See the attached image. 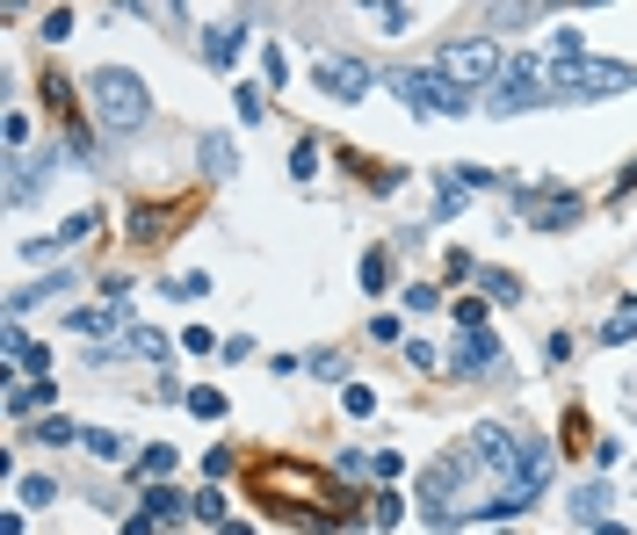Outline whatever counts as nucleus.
<instances>
[{"label":"nucleus","mask_w":637,"mask_h":535,"mask_svg":"<svg viewBox=\"0 0 637 535\" xmlns=\"http://www.w3.org/2000/svg\"><path fill=\"white\" fill-rule=\"evenodd\" d=\"M254 492L268 499V514H283L297 528H333V514H348V499L333 492V478H319V470L305 463H254Z\"/></svg>","instance_id":"obj_1"},{"label":"nucleus","mask_w":637,"mask_h":535,"mask_svg":"<svg viewBox=\"0 0 637 535\" xmlns=\"http://www.w3.org/2000/svg\"><path fill=\"white\" fill-rule=\"evenodd\" d=\"M87 116H95L109 138H124V131H138V123L153 116V94H145V80L131 66H95L87 73Z\"/></svg>","instance_id":"obj_2"},{"label":"nucleus","mask_w":637,"mask_h":535,"mask_svg":"<svg viewBox=\"0 0 637 535\" xmlns=\"http://www.w3.org/2000/svg\"><path fill=\"white\" fill-rule=\"evenodd\" d=\"M623 87H637V66H609V58H558L551 66V102H609Z\"/></svg>","instance_id":"obj_3"},{"label":"nucleus","mask_w":637,"mask_h":535,"mask_svg":"<svg viewBox=\"0 0 637 535\" xmlns=\"http://www.w3.org/2000/svg\"><path fill=\"white\" fill-rule=\"evenodd\" d=\"M391 87H399V102L420 109V116H464L471 109V94L449 80V73H399Z\"/></svg>","instance_id":"obj_4"},{"label":"nucleus","mask_w":637,"mask_h":535,"mask_svg":"<svg viewBox=\"0 0 637 535\" xmlns=\"http://www.w3.org/2000/svg\"><path fill=\"white\" fill-rule=\"evenodd\" d=\"M442 73L457 80V87H493V80H507V58H500V44L464 37V44H449V51H442Z\"/></svg>","instance_id":"obj_5"},{"label":"nucleus","mask_w":637,"mask_h":535,"mask_svg":"<svg viewBox=\"0 0 637 535\" xmlns=\"http://www.w3.org/2000/svg\"><path fill=\"white\" fill-rule=\"evenodd\" d=\"M543 102H551V87H543V66H536V58H514L507 80L485 94V109H493V116H522V109H543Z\"/></svg>","instance_id":"obj_6"},{"label":"nucleus","mask_w":637,"mask_h":535,"mask_svg":"<svg viewBox=\"0 0 637 535\" xmlns=\"http://www.w3.org/2000/svg\"><path fill=\"white\" fill-rule=\"evenodd\" d=\"M449 369H457V376L500 369V340H493V326H457V340H449Z\"/></svg>","instance_id":"obj_7"},{"label":"nucleus","mask_w":637,"mask_h":535,"mask_svg":"<svg viewBox=\"0 0 637 535\" xmlns=\"http://www.w3.org/2000/svg\"><path fill=\"white\" fill-rule=\"evenodd\" d=\"M51 152H22V160H8V210H29L37 203V188L51 181Z\"/></svg>","instance_id":"obj_8"},{"label":"nucleus","mask_w":637,"mask_h":535,"mask_svg":"<svg viewBox=\"0 0 637 535\" xmlns=\"http://www.w3.org/2000/svg\"><path fill=\"white\" fill-rule=\"evenodd\" d=\"M319 87L333 102H355V94L370 87V66H362V58H319Z\"/></svg>","instance_id":"obj_9"},{"label":"nucleus","mask_w":637,"mask_h":535,"mask_svg":"<svg viewBox=\"0 0 637 535\" xmlns=\"http://www.w3.org/2000/svg\"><path fill=\"white\" fill-rule=\"evenodd\" d=\"M609 499H616V485H580V492H572V521H580V528H601V521H609Z\"/></svg>","instance_id":"obj_10"},{"label":"nucleus","mask_w":637,"mask_h":535,"mask_svg":"<svg viewBox=\"0 0 637 535\" xmlns=\"http://www.w3.org/2000/svg\"><path fill=\"white\" fill-rule=\"evenodd\" d=\"M239 51H247V22H218V29L203 37V58H210V66H232Z\"/></svg>","instance_id":"obj_11"},{"label":"nucleus","mask_w":637,"mask_h":535,"mask_svg":"<svg viewBox=\"0 0 637 535\" xmlns=\"http://www.w3.org/2000/svg\"><path fill=\"white\" fill-rule=\"evenodd\" d=\"M58 290H73V268H51L44 282H29V290H15V297H8V319H22L29 304H44V297H58Z\"/></svg>","instance_id":"obj_12"},{"label":"nucleus","mask_w":637,"mask_h":535,"mask_svg":"<svg viewBox=\"0 0 637 535\" xmlns=\"http://www.w3.org/2000/svg\"><path fill=\"white\" fill-rule=\"evenodd\" d=\"M145 514H153V521H181V514H196V499H181L174 485H153V492H145Z\"/></svg>","instance_id":"obj_13"},{"label":"nucleus","mask_w":637,"mask_h":535,"mask_svg":"<svg viewBox=\"0 0 637 535\" xmlns=\"http://www.w3.org/2000/svg\"><path fill=\"white\" fill-rule=\"evenodd\" d=\"M22 442H44V449H66V442H80V427H73V420H58V413H44L37 427L22 434Z\"/></svg>","instance_id":"obj_14"},{"label":"nucleus","mask_w":637,"mask_h":535,"mask_svg":"<svg viewBox=\"0 0 637 535\" xmlns=\"http://www.w3.org/2000/svg\"><path fill=\"white\" fill-rule=\"evenodd\" d=\"M80 442H87V456H102V463H124L131 456V442H124V434H109V427H87Z\"/></svg>","instance_id":"obj_15"},{"label":"nucleus","mask_w":637,"mask_h":535,"mask_svg":"<svg viewBox=\"0 0 637 535\" xmlns=\"http://www.w3.org/2000/svg\"><path fill=\"white\" fill-rule=\"evenodd\" d=\"M37 405H51V384H8V420L37 413Z\"/></svg>","instance_id":"obj_16"},{"label":"nucleus","mask_w":637,"mask_h":535,"mask_svg":"<svg viewBox=\"0 0 637 535\" xmlns=\"http://www.w3.org/2000/svg\"><path fill=\"white\" fill-rule=\"evenodd\" d=\"M572 217H580V196H551V203L536 210V225H543V232H565Z\"/></svg>","instance_id":"obj_17"},{"label":"nucleus","mask_w":637,"mask_h":535,"mask_svg":"<svg viewBox=\"0 0 637 535\" xmlns=\"http://www.w3.org/2000/svg\"><path fill=\"white\" fill-rule=\"evenodd\" d=\"M384 282H391V254H384V246H370V254H362V290H384Z\"/></svg>","instance_id":"obj_18"},{"label":"nucleus","mask_w":637,"mask_h":535,"mask_svg":"<svg viewBox=\"0 0 637 535\" xmlns=\"http://www.w3.org/2000/svg\"><path fill=\"white\" fill-rule=\"evenodd\" d=\"M601 340H609V348H623V340H637V297H630V304L616 311L609 326H601Z\"/></svg>","instance_id":"obj_19"},{"label":"nucleus","mask_w":637,"mask_h":535,"mask_svg":"<svg viewBox=\"0 0 637 535\" xmlns=\"http://www.w3.org/2000/svg\"><path fill=\"white\" fill-rule=\"evenodd\" d=\"M131 355H153V362H167V333H153V326H131V340H124Z\"/></svg>","instance_id":"obj_20"},{"label":"nucleus","mask_w":637,"mask_h":535,"mask_svg":"<svg viewBox=\"0 0 637 535\" xmlns=\"http://www.w3.org/2000/svg\"><path fill=\"white\" fill-rule=\"evenodd\" d=\"M138 478H174V442L145 449V456H138Z\"/></svg>","instance_id":"obj_21"},{"label":"nucleus","mask_w":637,"mask_h":535,"mask_svg":"<svg viewBox=\"0 0 637 535\" xmlns=\"http://www.w3.org/2000/svg\"><path fill=\"white\" fill-rule=\"evenodd\" d=\"M189 413H196V420H218V413H225V391L196 384V391H189Z\"/></svg>","instance_id":"obj_22"},{"label":"nucleus","mask_w":637,"mask_h":535,"mask_svg":"<svg viewBox=\"0 0 637 535\" xmlns=\"http://www.w3.org/2000/svg\"><path fill=\"white\" fill-rule=\"evenodd\" d=\"M0 131H8V160H22V152H29V116L8 109V123H0Z\"/></svg>","instance_id":"obj_23"},{"label":"nucleus","mask_w":637,"mask_h":535,"mask_svg":"<svg viewBox=\"0 0 637 535\" xmlns=\"http://www.w3.org/2000/svg\"><path fill=\"white\" fill-rule=\"evenodd\" d=\"M203 167H210V174H232L239 160H232V145H225V138H203Z\"/></svg>","instance_id":"obj_24"},{"label":"nucleus","mask_w":637,"mask_h":535,"mask_svg":"<svg viewBox=\"0 0 637 535\" xmlns=\"http://www.w3.org/2000/svg\"><path fill=\"white\" fill-rule=\"evenodd\" d=\"M15 492H22V507H51V499H58V485H51V478H22Z\"/></svg>","instance_id":"obj_25"},{"label":"nucleus","mask_w":637,"mask_h":535,"mask_svg":"<svg viewBox=\"0 0 637 535\" xmlns=\"http://www.w3.org/2000/svg\"><path fill=\"white\" fill-rule=\"evenodd\" d=\"M485 290H493L500 304H514V297H522V282H514L507 268H485Z\"/></svg>","instance_id":"obj_26"},{"label":"nucleus","mask_w":637,"mask_h":535,"mask_svg":"<svg viewBox=\"0 0 637 535\" xmlns=\"http://www.w3.org/2000/svg\"><path fill=\"white\" fill-rule=\"evenodd\" d=\"M261 66H268V87H290V58H283V44H268V51H261Z\"/></svg>","instance_id":"obj_27"},{"label":"nucleus","mask_w":637,"mask_h":535,"mask_svg":"<svg viewBox=\"0 0 637 535\" xmlns=\"http://www.w3.org/2000/svg\"><path fill=\"white\" fill-rule=\"evenodd\" d=\"M341 405H348L355 420H370V413H377V398H370V384H348V391H341Z\"/></svg>","instance_id":"obj_28"},{"label":"nucleus","mask_w":637,"mask_h":535,"mask_svg":"<svg viewBox=\"0 0 637 535\" xmlns=\"http://www.w3.org/2000/svg\"><path fill=\"white\" fill-rule=\"evenodd\" d=\"M522 22H543V8H493V29H522Z\"/></svg>","instance_id":"obj_29"},{"label":"nucleus","mask_w":637,"mask_h":535,"mask_svg":"<svg viewBox=\"0 0 637 535\" xmlns=\"http://www.w3.org/2000/svg\"><path fill=\"white\" fill-rule=\"evenodd\" d=\"M399 514H406V499H399V492H384L377 507H370V521H377V528H391V521H399Z\"/></svg>","instance_id":"obj_30"},{"label":"nucleus","mask_w":637,"mask_h":535,"mask_svg":"<svg viewBox=\"0 0 637 535\" xmlns=\"http://www.w3.org/2000/svg\"><path fill=\"white\" fill-rule=\"evenodd\" d=\"M435 304H442L435 282H413V290H406V311H435Z\"/></svg>","instance_id":"obj_31"},{"label":"nucleus","mask_w":637,"mask_h":535,"mask_svg":"<svg viewBox=\"0 0 637 535\" xmlns=\"http://www.w3.org/2000/svg\"><path fill=\"white\" fill-rule=\"evenodd\" d=\"M290 174H297V181H312V174H319V152H312V145H297V152H290Z\"/></svg>","instance_id":"obj_32"},{"label":"nucleus","mask_w":637,"mask_h":535,"mask_svg":"<svg viewBox=\"0 0 637 535\" xmlns=\"http://www.w3.org/2000/svg\"><path fill=\"white\" fill-rule=\"evenodd\" d=\"M44 37H51V44L73 37V8H51V15H44Z\"/></svg>","instance_id":"obj_33"},{"label":"nucleus","mask_w":637,"mask_h":535,"mask_svg":"<svg viewBox=\"0 0 637 535\" xmlns=\"http://www.w3.org/2000/svg\"><path fill=\"white\" fill-rule=\"evenodd\" d=\"M196 521H218L225 528V499L218 492H196Z\"/></svg>","instance_id":"obj_34"},{"label":"nucleus","mask_w":637,"mask_h":535,"mask_svg":"<svg viewBox=\"0 0 637 535\" xmlns=\"http://www.w3.org/2000/svg\"><path fill=\"white\" fill-rule=\"evenodd\" d=\"M471 268H478V261H471V254H464V246H457V254H442V275H449V282H464V275H471Z\"/></svg>","instance_id":"obj_35"},{"label":"nucleus","mask_w":637,"mask_h":535,"mask_svg":"<svg viewBox=\"0 0 637 535\" xmlns=\"http://www.w3.org/2000/svg\"><path fill=\"white\" fill-rule=\"evenodd\" d=\"M181 348H189V355H210L218 340H210V326H189V333H181Z\"/></svg>","instance_id":"obj_36"},{"label":"nucleus","mask_w":637,"mask_h":535,"mask_svg":"<svg viewBox=\"0 0 637 535\" xmlns=\"http://www.w3.org/2000/svg\"><path fill=\"white\" fill-rule=\"evenodd\" d=\"M406 362H413V369H435V362H442V355H435V348H428V340H406Z\"/></svg>","instance_id":"obj_37"},{"label":"nucleus","mask_w":637,"mask_h":535,"mask_svg":"<svg viewBox=\"0 0 637 535\" xmlns=\"http://www.w3.org/2000/svg\"><path fill=\"white\" fill-rule=\"evenodd\" d=\"M153 528H160L153 514H131V521H124V535H153Z\"/></svg>","instance_id":"obj_38"},{"label":"nucleus","mask_w":637,"mask_h":535,"mask_svg":"<svg viewBox=\"0 0 637 535\" xmlns=\"http://www.w3.org/2000/svg\"><path fill=\"white\" fill-rule=\"evenodd\" d=\"M225 535H254V528H247V521H225Z\"/></svg>","instance_id":"obj_39"},{"label":"nucleus","mask_w":637,"mask_h":535,"mask_svg":"<svg viewBox=\"0 0 637 535\" xmlns=\"http://www.w3.org/2000/svg\"><path fill=\"white\" fill-rule=\"evenodd\" d=\"M594 535H630V528H616V521H601V528H594Z\"/></svg>","instance_id":"obj_40"},{"label":"nucleus","mask_w":637,"mask_h":535,"mask_svg":"<svg viewBox=\"0 0 637 535\" xmlns=\"http://www.w3.org/2000/svg\"><path fill=\"white\" fill-rule=\"evenodd\" d=\"M507 535H514V528H507Z\"/></svg>","instance_id":"obj_41"}]
</instances>
